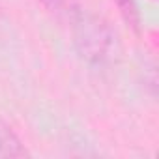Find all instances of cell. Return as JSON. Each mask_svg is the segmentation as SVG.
Here are the masks:
<instances>
[{
  "instance_id": "cell-1",
  "label": "cell",
  "mask_w": 159,
  "mask_h": 159,
  "mask_svg": "<svg viewBox=\"0 0 159 159\" xmlns=\"http://www.w3.org/2000/svg\"><path fill=\"white\" fill-rule=\"evenodd\" d=\"M73 26L77 47L84 58L92 62H103L111 58V52L114 49V34L103 19L96 15H86L83 11L73 23Z\"/></svg>"
},
{
  "instance_id": "cell-2",
  "label": "cell",
  "mask_w": 159,
  "mask_h": 159,
  "mask_svg": "<svg viewBox=\"0 0 159 159\" xmlns=\"http://www.w3.org/2000/svg\"><path fill=\"white\" fill-rule=\"evenodd\" d=\"M0 153L6 157H23L28 153L19 135L6 122H0Z\"/></svg>"
},
{
  "instance_id": "cell-3",
  "label": "cell",
  "mask_w": 159,
  "mask_h": 159,
  "mask_svg": "<svg viewBox=\"0 0 159 159\" xmlns=\"http://www.w3.org/2000/svg\"><path fill=\"white\" fill-rule=\"evenodd\" d=\"M41 2L56 19L71 23V25L83 13V8L79 4V0H41Z\"/></svg>"
},
{
  "instance_id": "cell-4",
  "label": "cell",
  "mask_w": 159,
  "mask_h": 159,
  "mask_svg": "<svg viewBox=\"0 0 159 159\" xmlns=\"http://www.w3.org/2000/svg\"><path fill=\"white\" fill-rule=\"evenodd\" d=\"M118 4L122 8V11L129 17V13H133V4H131V0H118Z\"/></svg>"
}]
</instances>
